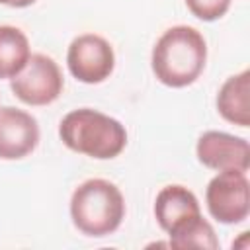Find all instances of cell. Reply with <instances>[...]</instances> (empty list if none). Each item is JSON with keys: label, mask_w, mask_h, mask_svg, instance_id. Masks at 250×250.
Segmentation results:
<instances>
[{"label": "cell", "mask_w": 250, "mask_h": 250, "mask_svg": "<svg viewBox=\"0 0 250 250\" xmlns=\"http://www.w3.org/2000/svg\"><path fill=\"white\" fill-rule=\"evenodd\" d=\"M207 62L205 37L191 25L168 27L154 43L150 68L156 80L168 88H186L193 84Z\"/></svg>", "instance_id": "cell-1"}, {"label": "cell", "mask_w": 250, "mask_h": 250, "mask_svg": "<svg viewBox=\"0 0 250 250\" xmlns=\"http://www.w3.org/2000/svg\"><path fill=\"white\" fill-rule=\"evenodd\" d=\"M59 137L66 148L96 160L115 158L127 146L125 125L92 107L68 111L59 123Z\"/></svg>", "instance_id": "cell-2"}, {"label": "cell", "mask_w": 250, "mask_h": 250, "mask_svg": "<svg viewBox=\"0 0 250 250\" xmlns=\"http://www.w3.org/2000/svg\"><path fill=\"white\" fill-rule=\"evenodd\" d=\"M70 219L86 236L102 238L113 234L125 219V197L113 182L90 178L70 195Z\"/></svg>", "instance_id": "cell-3"}, {"label": "cell", "mask_w": 250, "mask_h": 250, "mask_svg": "<svg viewBox=\"0 0 250 250\" xmlns=\"http://www.w3.org/2000/svg\"><path fill=\"white\" fill-rule=\"evenodd\" d=\"M209 215L223 225H238L250 213V182L242 170H221L205 189Z\"/></svg>", "instance_id": "cell-4"}, {"label": "cell", "mask_w": 250, "mask_h": 250, "mask_svg": "<svg viewBox=\"0 0 250 250\" xmlns=\"http://www.w3.org/2000/svg\"><path fill=\"white\" fill-rule=\"evenodd\" d=\"M10 88L25 105H49L62 94L64 78L55 59L33 53L25 66L10 80Z\"/></svg>", "instance_id": "cell-5"}, {"label": "cell", "mask_w": 250, "mask_h": 250, "mask_svg": "<svg viewBox=\"0 0 250 250\" xmlns=\"http://www.w3.org/2000/svg\"><path fill=\"white\" fill-rule=\"evenodd\" d=\"M66 66L78 82L100 84L107 80L115 68L113 47L98 33H82L68 45Z\"/></svg>", "instance_id": "cell-6"}, {"label": "cell", "mask_w": 250, "mask_h": 250, "mask_svg": "<svg viewBox=\"0 0 250 250\" xmlns=\"http://www.w3.org/2000/svg\"><path fill=\"white\" fill-rule=\"evenodd\" d=\"M197 160L211 170H242L250 168V145L242 137L225 131H205L195 145Z\"/></svg>", "instance_id": "cell-7"}, {"label": "cell", "mask_w": 250, "mask_h": 250, "mask_svg": "<svg viewBox=\"0 0 250 250\" xmlns=\"http://www.w3.org/2000/svg\"><path fill=\"white\" fill-rule=\"evenodd\" d=\"M39 145L37 119L18 107H0V160H21Z\"/></svg>", "instance_id": "cell-8"}, {"label": "cell", "mask_w": 250, "mask_h": 250, "mask_svg": "<svg viewBox=\"0 0 250 250\" xmlns=\"http://www.w3.org/2000/svg\"><path fill=\"white\" fill-rule=\"evenodd\" d=\"M201 215L199 201L191 189L180 184L164 186L154 199V217L158 227L170 236L180 227Z\"/></svg>", "instance_id": "cell-9"}, {"label": "cell", "mask_w": 250, "mask_h": 250, "mask_svg": "<svg viewBox=\"0 0 250 250\" xmlns=\"http://www.w3.org/2000/svg\"><path fill=\"white\" fill-rule=\"evenodd\" d=\"M219 115L238 127L250 125V70L229 76L217 92Z\"/></svg>", "instance_id": "cell-10"}, {"label": "cell", "mask_w": 250, "mask_h": 250, "mask_svg": "<svg viewBox=\"0 0 250 250\" xmlns=\"http://www.w3.org/2000/svg\"><path fill=\"white\" fill-rule=\"evenodd\" d=\"M27 35L14 25H0V80H12L29 61Z\"/></svg>", "instance_id": "cell-11"}, {"label": "cell", "mask_w": 250, "mask_h": 250, "mask_svg": "<svg viewBox=\"0 0 250 250\" xmlns=\"http://www.w3.org/2000/svg\"><path fill=\"white\" fill-rule=\"evenodd\" d=\"M170 248L186 250V248H203V250H217L219 248V238L215 234L213 225L203 219V215L191 219L184 227H180L176 232L170 234L168 240Z\"/></svg>", "instance_id": "cell-12"}, {"label": "cell", "mask_w": 250, "mask_h": 250, "mask_svg": "<svg viewBox=\"0 0 250 250\" xmlns=\"http://www.w3.org/2000/svg\"><path fill=\"white\" fill-rule=\"evenodd\" d=\"M230 2L232 0H186V6L197 20L215 21L229 12Z\"/></svg>", "instance_id": "cell-13"}, {"label": "cell", "mask_w": 250, "mask_h": 250, "mask_svg": "<svg viewBox=\"0 0 250 250\" xmlns=\"http://www.w3.org/2000/svg\"><path fill=\"white\" fill-rule=\"evenodd\" d=\"M37 0H0V6H8V8H27L31 4H35Z\"/></svg>", "instance_id": "cell-14"}]
</instances>
